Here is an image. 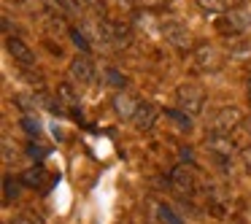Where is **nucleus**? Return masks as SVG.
Returning <instances> with one entry per match:
<instances>
[{
  "mask_svg": "<svg viewBox=\"0 0 251 224\" xmlns=\"http://www.w3.org/2000/svg\"><path fill=\"white\" fill-rule=\"evenodd\" d=\"M243 162H246V168L251 170V149H246V151H243Z\"/></svg>",
  "mask_w": 251,
  "mask_h": 224,
  "instance_id": "a878e982",
  "label": "nucleus"
},
{
  "mask_svg": "<svg viewBox=\"0 0 251 224\" xmlns=\"http://www.w3.org/2000/svg\"><path fill=\"white\" fill-rule=\"evenodd\" d=\"M170 181H173V189H178L181 195H195V189H197V173L192 168H184V165L173 168Z\"/></svg>",
  "mask_w": 251,
  "mask_h": 224,
  "instance_id": "0eeeda50",
  "label": "nucleus"
},
{
  "mask_svg": "<svg viewBox=\"0 0 251 224\" xmlns=\"http://www.w3.org/2000/svg\"><path fill=\"white\" fill-rule=\"evenodd\" d=\"M246 130H249V135H251V119H249V122H246Z\"/></svg>",
  "mask_w": 251,
  "mask_h": 224,
  "instance_id": "c85d7f7f",
  "label": "nucleus"
},
{
  "mask_svg": "<svg viewBox=\"0 0 251 224\" xmlns=\"http://www.w3.org/2000/svg\"><path fill=\"white\" fill-rule=\"evenodd\" d=\"M197 8L211 17H222L227 11V0H197Z\"/></svg>",
  "mask_w": 251,
  "mask_h": 224,
  "instance_id": "2eb2a0df",
  "label": "nucleus"
},
{
  "mask_svg": "<svg viewBox=\"0 0 251 224\" xmlns=\"http://www.w3.org/2000/svg\"><path fill=\"white\" fill-rule=\"evenodd\" d=\"M249 25H251V17L243 8H227L222 17H216V30L222 35H240L249 30Z\"/></svg>",
  "mask_w": 251,
  "mask_h": 224,
  "instance_id": "f257e3e1",
  "label": "nucleus"
},
{
  "mask_svg": "<svg viewBox=\"0 0 251 224\" xmlns=\"http://www.w3.org/2000/svg\"><path fill=\"white\" fill-rule=\"evenodd\" d=\"M3 159H6V162H11V159H14V154H11V143H8V138H3Z\"/></svg>",
  "mask_w": 251,
  "mask_h": 224,
  "instance_id": "393cba45",
  "label": "nucleus"
},
{
  "mask_svg": "<svg viewBox=\"0 0 251 224\" xmlns=\"http://www.w3.org/2000/svg\"><path fill=\"white\" fill-rule=\"evenodd\" d=\"M51 11H57L60 17H78L81 14V0H49Z\"/></svg>",
  "mask_w": 251,
  "mask_h": 224,
  "instance_id": "4468645a",
  "label": "nucleus"
},
{
  "mask_svg": "<svg viewBox=\"0 0 251 224\" xmlns=\"http://www.w3.org/2000/svg\"><path fill=\"white\" fill-rule=\"evenodd\" d=\"M46 178H49V173H46V168H44V165H35V168H27L22 175H19V181H22L25 186H30V189H41Z\"/></svg>",
  "mask_w": 251,
  "mask_h": 224,
  "instance_id": "ddd939ff",
  "label": "nucleus"
},
{
  "mask_svg": "<svg viewBox=\"0 0 251 224\" xmlns=\"http://www.w3.org/2000/svg\"><path fill=\"white\" fill-rule=\"evenodd\" d=\"M105 81L111 84V87H116L122 92V89H125V84H127V78L122 76L119 71H114V68H108V71H105Z\"/></svg>",
  "mask_w": 251,
  "mask_h": 224,
  "instance_id": "4be33fe9",
  "label": "nucleus"
},
{
  "mask_svg": "<svg viewBox=\"0 0 251 224\" xmlns=\"http://www.w3.org/2000/svg\"><path fill=\"white\" fill-rule=\"evenodd\" d=\"M165 116H168L170 122H176V124L181 127V130H189L192 127V119H189V114H184V111H165Z\"/></svg>",
  "mask_w": 251,
  "mask_h": 224,
  "instance_id": "6ab92c4d",
  "label": "nucleus"
},
{
  "mask_svg": "<svg viewBox=\"0 0 251 224\" xmlns=\"http://www.w3.org/2000/svg\"><path fill=\"white\" fill-rule=\"evenodd\" d=\"M138 103H141V100H135L132 95H127V92H116L114 100H111L114 111L122 116V119H132V116H135V111H138Z\"/></svg>",
  "mask_w": 251,
  "mask_h": 224,
  "instance_id": "f8f14e48",
  "label": "nucleus"
},
{
  "mask_svg": "<svg viewBox=\"0 0 251 224\" xmlns=\"http://www.w3.org/2000/svg\"><path fill=\"white\" fill-rule=\"evenodd\" d=\"M22 130L27 132V135H33V138H38L41 135V122L38 119H33V116H22Z\"/></svg>",
  "mask_w": 251,
  "mask_h": 224,
  "instance_id": "412c9836",
  "label": "nucleus"
},
{
  "mask_svg": "<svg viewBox=\"0 0 251 224\" xmlns=\"http://www.w3.org/2000/svg\"><path fill=\"white\" fill-rule=\"evenodd\" d=\"M19 195H22V184H19V181H14L11 175H6V178H3V200L14 202Z\"/></svg>",
  "mask_w": 251,
  "mask_h": 224,
  "instance_id": "f3484780",
  "label": "nucleus"
},
{
  "mask_svg": "<svg viewBox=\"0 0 251 224\" xmlns=\"http://www.w3.org/2000/svg\"><path fill=\"white\" fill-rule=\"evenodd\" d=\"M98 38L103 41V44H111V46H127L130 44V27L127 25H119L114 22V19H100L98 22Z\"/></svg>",
  "mask_w": 251,
  "mask_h": 224,
  "instance_id": "f03ea898",
  "label": "nucleus"
},
{
  "mask_svg": "<svg viewBox=\"0 0 251 224\" xmlns=\"http://www.w3.org/2000/svg\"><path fill=\"white\" fill-rule=\"evenodd\" d=\"M157 219L162 224H184V219H181L170 205H165V202H159V205H157Z\"/></svg>",
  "mask_w": 251,
  "mask_h": 224,
  "instance_id": "a211bd4d",
  "label": "nucleus"
},
{
  "mask_svg": "<svg viewBox=\"0 0 251 224\" xmlns=\"http://www.w3.org/2000/svg\"><path fill=\"white\" fill-rule=\"evenodd\" d=\"M57 100H60L62 105H71V108L78 105V95L71 84H60V87H57Z\"/></svg>",
  "mask_w": 251,
  "mask_h": 224,
  "instance_id": "dca6fc26",
  "label": "nucleus"
},
{
  "mask_svg": "<svg viewBox=\"0 0 251 224\" xmlns=\"http://www.w3.org/2000/svg\"><path fill=\"white\" fill-rule=\"evenodd\" d=\"M246 95H249V100H251V81L246 84Z\"/></svg>",
  "mask_w": 251,
  "mask_h": 224,
  "instance_id": "cd10ccee",
  "label": "nucleus"
},
{
  "mask_svg": "<svg viewBox=\"0 0 251 224\" xmlns=\"http://www.w3.org/2000/svg\"><path fill=\"white\" fill-rule=\"evenodd\" d=\"M176 98H178V111H184V114H189V116H200L202 103H205V95H202L200 87H195V84L178 87Z\"/></svg>",
  "mask_w": 251,
  "mask_h": 224,
  "instance_id": "20e7f679",
  "label": "nucleus"
},
{
  "mask_svg": "<svg viewBox=\"0 0 251 224\" xmlns=\"http://www.w3.org/2000/svg\"><path fill=\"white\" fill-rule=\"evenodd\" d=\"M132 127H135L138 132H149L154 124H157V108H154L151 103H138V111L135 116H132Z\"/></svg>",
  "mask_w": 251,
  "mask_h": 224,
  "instance_id": "9d476101",
  "label": "nucleus"
},
{
  "mask_svg": "<svg viewBox=\"0 0 251 224\" xmlns=\"http://www.w3.org/2000/svg\"><path fill=\"white\" fill-rule=\"evenodd\" d=\"M205 143H208V151H211L216 159H229V157L235 154L232 141H229L227 135H222V132H211Z\"/></svg>",
  "mask_w": 251,
  "mask_h": 224,
  "instance_id": "9b49d317",
  "label": "nucleus"
},
{
  "mask_svg": "<svg viewBox=\"0 0 251 224\" xmlns=\"http://www.w3.org/2000/svg\"><path fill=\"white\" fill-rule=\"evenodd\" d=\"M11 224H44V219L35 216L33 211H25V213H17V216L11 219Z\"/></svg>",
  "mask_w": 251,
  "mask_h": 224,
  "instance_id": "5701e85b",
  "label": "nucleus"
},
{
  "mask_svg": "<svg viewBox=\"0 0 251 224\" xmlns=\"http://www.w3.org/2000/svg\"><path fill=\"white\" fill-rule=\"evenodd\" d=\"M6 51L11 54V60L19 62L22 68H33L35 65V51L30 49L22 38H17V35H14V38L8 35V38H6Z\"/></svg>",
  "mask_w": 251,
  "mask_h": 224,
  "instance_id": "423d86ee",
  "label": "nucleus"
},
{
  "mask_svg": "<svg viewBox=\"0 0 251 224\" xmlns=\"http://www.w3.org/2000/svg\"><path fill=\"white\" fill-rule=\"evenodd\" d=\"M243 122V116H240V111L235 108V105H224V108H219L216 114L208 119V127H211V132H222V135H229V132L235 130V127Z\"/></svg>",
  "mask_w": 251,
  "mask_h": 224,
  "instance_id": "7ed1b4c3",
  "label": "nucleus"
},
{
  "mask_svg": "<svg viewBox=\"0 0 251 224\" xmlns=\"http://www.w3.org/2000/svg\"><path fill=\"white\" fill-rule=\"evenodd\" d=\"M195 62H197V68H200V71H208V73H216L219 68H222V57H219V51L213 49L211 44L197 46V51H195Z\"/></svg>",
  "mask_w": 251,
  "mask_h": 224,
  "instance_id": "1a4fd4ad",
  "label": "nucleus"
},
{
  "mask_svg": "<svg viewBox=\"0 0 251 224\" xmlns=\"http://www.w3.org/2000/svg\"><path fill=\"white\" fill-rule=\"evenodd\" d=\"M116 3H119V6H125V8H132V6H135V0H116Z\"/></svg>",
  "mask_w": 251,
  "mask_h": 224,
  "instance_id": "bb28decb",
  "label": "nucleus"
},
{
  "mask_svg": "<svg viewBox=\"0 0 251 224\" xmlns=\"http://www.w3.org/2000/svg\"><path fill=\"white\" fill-rule=\"evenodd\" d=\"M159 30H162L165 41H168L170 46H176V49H189V46H192L189 27H186L184 22H178V19H165Z\"/></svg>",
  "mask_w": 251,
  "mask_h": 224,
  "instance_id": "39448f33",
  "label": "nucleus"
},
{
  "mask_svg": "<svg viewBox=\"0 0 251 224\" xmlns=\"http://www.w3.org/2000/svg\"><path fill=\"white\" fill-rule=\"evenodd\" d=\"M27 157H30V159H38V162H41L44 157H49V149L33 141V143H27Z\"/></svg>",
  "mask_w": 251,
  "mask_h": 224,
  "instance_id": "b1692460",
  "label": "nucleus"
},
{
  "mask_svg": "<svg viewBox=\"0 0 251 224\" xmlns=\"http://www.w3.org/2000/svg\"><path fill=\"white\" fill-rule=\"evenodd\" d=\"M68 73H71V78H73V81H78V84H92L95 81V65H92V60H89L87 54L73 57Z\"/></svg>",
  "mask_w": 251,
  "mask_h": 224,
  "instance_id": "6e6552de",
  "label": "nucleus"
},
{
  "mask_svg": "<svg viewBox=\"0 0 251 224\" xmlns=\"http://www.w3.org/2000/svg\"><path fill=\"white\" fill-rule=\"evenodd\" d=\"M71 41L78 46V51H84V54H87V51H92V46H89V41H87V35H84V30L73 27V30H71Z\"/></svg>",
  "mask_w": 251,
  "mask_h": 224,
  "instance_id": "aec40b11",
  "label": "nucleus"
}]
</instances>
